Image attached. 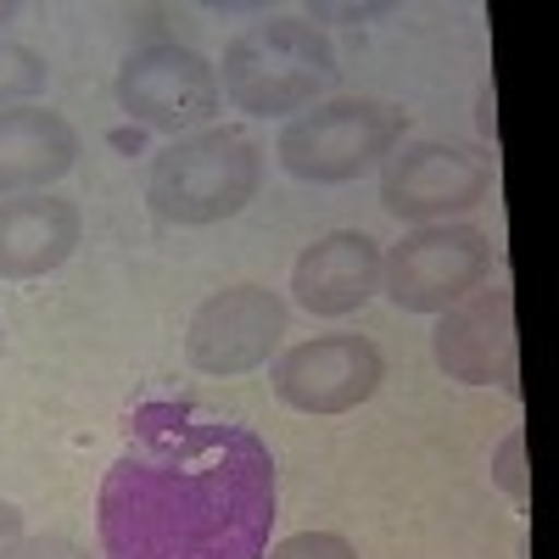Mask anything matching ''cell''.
I'll return each instance as SVG.
<instances>
[{
	"instance_id": "cell-4",
	"label": "cell",
	"mask_w": 559,
	"mask_h": 559,
	"mask_svg": "<svg viewBox=\"0 0 559 559\" xmlns=\"http://www.w3.org/2000/svg\"><path fill=\"white\" fill-rule=\"evenodd\" d=\"M408 134V112L386 102H319L313 112L292 118L280 129V168L302 185H347L369 168H381Z\"/></svg>"
},
{
	"instance_id": "cell-3",
	"label": "cell",
	"mask_w": 559,
	"mask_h": 559,
	"mask_svg": "<svg viewBox=\"0 0 559 559\" xmlns=\"http://www.w3.org/2000/svg\"><path fill=\"white\" fill-rule=\"evenodd\" d=\"M263 185V152L241 129H197L179 134L146 168V202L163 224L202 229L236 218Z\"/></svg>"
},
{
	"instance_id": "cell-21",
	"label": "cell",
	"mask_w": 559,
	"mask_h": 559,
	"mask_svg": "<svg viewBox=\"0 0 559 559\" xmlns=\"http://www.w3.org/2000/svg\"><path fill=\"white\" fill-rule=\"evenodd\" d=\"M0 347H7V342H0Z\"/></svg>"
},
{
	"instance_id": "cell-11",
	"label": "cell",
	"mask_w": 559,
	"mask_h": 559,
	"mask_svg": "<svg viewBox=\"0 0 559 559\" xmlns=\"http://www.w3.org/2000/svg\"><path fill=\"white\" fill-rule=\"evenodd\" d=\"M292 292L308 313L319 319H342L358 313L369 297L381 292V247L364 236V229H331L319 236L297 269H292Z\"/></svg>"
},
{
	"instance_id": "cell-13",
	"label": "cell",
	"mask_w": 559,
	"mask_h": 559,
	"mask_svg": "<svg viewBox=\"0 0 559 559\" xmlns=\"http://www.w3.org/2000/svg\"><path fill=\"white\" fill-rule=\"evenodd\" d=\"M79 163V129L45 107L0 112V197H34Z\"/></svg>"
},
{
	"instance_id": "cell-12",
	"label": "cell",
	"mask_w": 559,
	"mask_h": 559,
	"mask_svg": "<svg viewBox=\"0 0 559 559\" xmlns=\"http://www.w3.org/2000/svg\"><path fill=\"white\" fill-rule=\"evenodd\" d=\"M84 218L68 197L34 191L0 202V280H39L73 258Z\"/></svg>"
},
{
	"instance_id": "cell-6",
	"label": "cell",
	"mask_w": 559,
	"mask_h": 559,
	"mask_svg": "<svg viewBox=\"0 0 559 559\" xmlns=\"http://www.w3.org/2000/svg\"><path fill=\"white\" fill-rule=\"evenodd\" d=\"M218 102H224V90H218L213 62H202L197 51H185L174 39L140 45V51H129L123 68H118V107L140 129H157L168 140L207 129Z\"/></svg>"
},
{
	"instance_id": "cell-14",
	"label": "cell",
	"mask_w": 559,
	"mask_h": 559,
	"mask_svg": "<svg viewBox=\"0 0 559 559\" xmlns=\"http://www.w3.org/2000/svg\"><path fill=\"white\" fill-rule=\"evenodd\" d=\"M45 79H51V68H45L39 51H28V45L17 39H0V107H28Z\"/></svg>"
},
{
	"instance_id": "cell-17",
	"label": "cell",
	"mask_w": 559,
	"mask_h": 559,
	"mask_svg": "<svg viewBox=\"0 0 559 559\" xmlns=\"http://www.w3.org/2000/svg\"><path fill=\"white\" fill-rule=\"evenodd\" d=\"M492 476H498L503 492L526 498V437H521V431L503 437V448H498V459H492Z\"/></svg>"
},
{
	"instance_id": "cell-7",
	"label": "cell",
	"mask_w": 559,
	"mask_h": 559,
	"mask_svg": "<svg viewBox=\"0 0 559 559\" xmlns=\"http://www.w3.org/2000/svg\"><path fill=\"white\" fill-rule=\"evenodd\" d=\"M286 302L269 286H229L213 292L185 331V358L202 376H252L274 358V347L286 342Z\"/></svg>"
},
{
	"instance_id": "cell-20",
	"label": "cell",
	"mask_w": 559,
	"mask_h": 559,
	"mask_svg": "<svg viewBox=\"0 0 559 559\" xmlns=\"http://www.w3.org/2000/svg\"><path fill=\"white\" fill-rule=\"evenodd\" d=\"M7 17H12V7H0V23H7Z\"/></svg>"
},
{
	"instance_id": "cell-1",
	"label": "cell",
	"mask_w": 559,
	"mask_h": 559,
	"mask_svg": "<svg viewBox=\"0 0 559 559\" xmlns=\"http://www.w3.org/2000/svg\"><path fill=\"white\" fill-rule=\"evenodd\" d=\"M102 559H263L274 459L197 403H140L96 498Z\"/></svg>"
},
{
	"instance_id": "cell-10",
	"label": "cell",
	"mask_w": 559,
	"mask_h": 559,
	"mask_svg": "<svg viewBox=\"0 0 559 559\" xmlns=\"http://www.w3.org/2000/svg\"><path fill=\"white\" fill-rule=\"evenodd\" d=\"M431 353L448 381L498 386L521 397V347H515V297H509V286L471 292L459 308H448L431 331Z\"/></svg>"
},
{
	"instance_id": "cell-15",
	"label": "cell",
	"mask_w": 559,
	"mask_h": 559,
	"mask_svg": "<svg viewBox=\"0 0 559 559\" xmlns=\"http://www.w3.org/2000/svg\"><path fill=\"white\" fill-rule=\"evenodd\" d=\"M263 559H358V548L336 532H297L286 543H274Z\"/></svg>"
},
{
	"instance_id": "cell-18",
	"label": "cell",
	"mask_w": 559,
	"mask_h": 559,
	"mask_svg": "<svg viewBox=\"0 0 559 559\" xmlns=\"http://www.w3.org/2000/svg\"><path fill=\"white\" fill-rule=\"evenodd\" d=\"M476 129H481L487 140H498V90H492V84H481V102H476Z\"/></svg>"
},
{
	"instance_id": "cell-19",
	"label": "cell",
	"mask_w": 559,
	"mask_h": 559,
	"mask_svg": "<svg viewBox=\"0 0 559 559\" xmlns=\"http://www.w3.org/2000/svg\"><path fill=\"white\" fill-rule=\"evenodd\" d=\"M7 537H23V509L17 503H0V543Z\"/></svg>"
},
{
	"instance_id": "cell-16",
	"label": "cell",
	"mask_w": 559,
	"mask_h": 559,
	"mask_svg": "<svg viewBox=\"0 0 559 559\" xmlns=\"http://www.w3.org/2000/svg\"><path fill=\"white\" fill-rule=\"evenodd\" d=\"M0 559H90V548L68 543V537H7L0 543Z\"/></svg>"
},
{
	"instance_id": "cell-2",
	"label": "cell",
	"mask_w": 559,
	"mask_h": 559,
	"mask_svg": "<svg viewBox=\"0 0 559 559\" xmlns=\"http://www.w3.org/2000/svg\"><path fill=\"white\" fill-rule=\"evenodd\" d=\"M213 73H218L224 102L247 118H286V112L302 118L342 79L336 45L313 23H297V17L247 23L224 45V68H213Z\"/></svg>"
},
{
	"instance_id": "cell-9",
	"label": "cell",
	"mask_w": 559,
	"mask_h": 559,
	"mask_svg": "<svg viewBox=\"0 0 559 559\" xmlns=\"http://www.w3.org/2000/svg\"><path fill=\"white\" fill-rule=\"evenodd\" d=\"M487 202V163L448 140H414L381 163V207L392 218L448 224Z\"/></svg>"
},
{
	"instance_id": "cell-5",
	"label": "cell",
	"mask_w": 559,
	"mask_h": 559,
	"mask_svg": "<svg viewBox=\"0 0 559 559\" xmlns=\"http://www.w3.org/2000/svg\"><path fill=\"white\" fill-rule=\"evenodd\" d=\"M492 274V241L476 224H419L381 258V292L403 313H448Z\"/></svg>"
},
{
	"instance_id": "cell-8",
	"label": "cell",
	"mask_w": 559,
	"mask_h": 559,
	"mask_svg": "<svg viewBox=\"0 0 559 559\" xmlns=\"http://www.w3.org/2000/svg\"><path fill=\"white\" fill-rule=\"evenodd\" d=\"M269 381H274L280 403H292L302 414H347L381 392L386 358L369 336L336 331V336H313V342L286 347L274 358Z\"/></svg>"
}]
</instances>
